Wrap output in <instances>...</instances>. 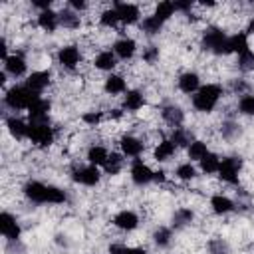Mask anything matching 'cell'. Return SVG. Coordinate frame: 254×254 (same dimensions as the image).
<instances>
[{"label": "cell", "instance_id": "cell-48", "mask_svg": "<svg viewBox=\"0 0 254 254\" xmlns=\"http://www.w3.org/2000/svg\"><path fill=\"white\" fill-rule=\"evenodd\" d=\"M165 179H167V177H165L163 171H155V173H153V181H157V183H165Z\"/></svg>", "mask_w": 254, "mask_h": 254}, {"label": "cell", "instance_id": "cell-4", "mask_svg": "<svg viewBox=\"0 0 254 254\" xmlns=\"http://www.w3.org/2000/svg\"><path fill=\"white\" fill-rule=\"evenodd\" d=\"M202 48L212 52V54H216V56L230 54V50H228V36L220 28H216V26L204 30V34H202Z\"/></svg>", "mask_w": 254, "mask_h": 254}, {"label": "cell", "instance_id": "cell-13", "mask_svg": "<svg viewBox=\"0 0 254 254\" xmlns=\"http://www.w3.org/2000/svg\"><path fill=\"white\" fill-rule=\"evenodd\" d=\"M26 69H28V64H26V60H24L20 54H12V56H8V58L4 60V71L10 73L12 77L24 75Z\"/></svg>", "mask_w": 254, "mask_h": 254}, {"label": "cell", "instance_id": "cell-47", "mask_svg": "<svg viewBox=\"0 0 254 254\" xmlns=\"http://www.w3.org/2000/svg\"><path fill=\"white\" fill-rule=\"evenodd\" d=\"M190 6H192L190 2H175V8H177V10H183V12H189Z\"/></svg>", "mask_w": 254, "mask_h": 254}, {"label": "cell", "instance_id": "cell-8", "mask_svg": "<svg viewBox=\"0 0 254 254\" xmlns=\"http://www.w3.org/2000/svg\"><path fill=\"white\" fill-rule=\"evenodd\" d=\"M113 10L117 12V18H119L121 24H135L141 18L139 6L137 4H131V2H115L113 4Z\"/></svg>", "mask_w": 254, "mask_h": 254}, {"label": "cell", "instance_id": "cell-17", "mask_svg": "<svg viewBox=\"0 0 254 254\" xmlns=\"http://www.w3.org/2000/svg\"><path fill=\"white\" fill-rule=\"evenodd\" d=\"M135 50H137V44L133 38H119L115 44H113V54L121 60H129L135 56Z\"/></svg>", "mask_w": 254, "mask_h": 254}, {"label": "cell", "instance_id": "cell-6", "mask_svg": "<svg viewBox=\"0 0 254 254\" xmlns=\"http://www.w3.org/2000/svg\"><path fill=\"white\" fill-rule=\"evenodd\" d=\"M240 167H242V161L238 157H224V159H220V167H218L220 181H224L228 185H236L238 183Z\"/></svg>", "mask_w": 254, "mask_h": 254}, {"label": "cell", "instance_id": "cell-5", "mask_svg": "<svg viewBox=\"0 0 254 254\" xmlns=\"http://www.w3.org/2000/svg\"><path fill=\"white\" fill-rule=\"evenodd\" d=\"M54 129L50 127V123H30V133H28V139L38 145V147H48L54 143Z\"/></svg>", "mask_w": 254, "mask_h": 254}, {"label": "cell", "instance_id": "cell-10", "mask_svg": "<svg viewBox=\"0 0 254 254\" xmlns=\"http://www.w3.org/2000/svg\"><path fill=\"white\" fill-rule=\"evenodd\" d=\"M153 173H155V171H151L149 165H145L141 159H135L133 165H131V173H129V175H131V181H133L135 185L143 187V185H147V183L153 181Z\"/></svg>", "mask_w": 254, "mask_h": 254}, {"label": "cell", "instance_id": "cell-41", "mask_svg": "<svg viewBox=\"0 0 254 254\" xmlns=\"http://www.w3.org/2000/svg\"><path fill=\"white\" fill-rule=\"evenodd\" d=\"M238 67L240 69H252L254 67V52L252 50H248V52L238 56Z\"/></svg>", "mask_w": 254, "mask_h": 254}, {"label": "cell", "instance_id": "cell-35", "mask_svg": "<svg viewBox=\"0 0 254 254\" xmlns=\"http://www.w3.org/2000/svg\"><path fill=\"white\" fill-rule=\"evenodd\" d=\"M175 177L179 181H192L196 177V169L190 165V163H181L177 169H175Z\"/></svg>", "mask_w": 254, "mask_h": 254}, {"label": "cell", "instance_id": "cell-14", "mask_svg": "<svg viewBox=\"0 0 254 254\" xmlns=\"http://www.w3.org/2000/svg\"><path fill=\"white\" fill-rule=\"evenodd\" d=\"M6 129H8V133L14 137V139H18V141H22V139H28V133H30V123H26V121H22L20 117H8L6 119Z\"/></svg>", "mask_w": 254, "mask_h": 254}, {"label": "cell", "instance_id": "cell-7", "mask_svg": "<svg viewBox=\"0 0 254 254\" xmlns=\"http://www.w3.org/2000/svg\"><path fill=\"white\" fill-rule=\"evenodd\" d=\"M71 179L75 183L83 185V187H95L99 183V179H101V173H99V169L95 165H85V167L75 169L73 175H71Z\"/></svg>", "mask_w": 254, "mask_h": 254}, {"label": "cell", "instance_id": "cell-15", "mask_svg": "<svg viewBox=\"0 0 254 254\" xmlns=\"http://www.w3.org/2000/svg\"><path fill=\"white\" fill-rule=\"evenodd\" d=\"M48 111H50V101L40 97L30 109H28V117L30 123H46L48 121Z\"/></svg>", "mask_w": 254, "mask_h": 254}, {"label": "cell", "instance_id": "cell-40", "mask_svg": "<svg viewBox=\"0 0 254 254\" xmlns=\"http://www.w3.org/2000/svg\"><path fill=\"white\" fill-rule=\"evenodd\" d=\"M192 218H194V212H192L190 208H179V210L175 212V216H173L175 224H179V226H183V224H189Z\"/></svg>", "mask_w": 254, "mask_h": 254}, {"label": "cell", "instance_id": "cell-1", "mask_svg": "<svg viewBox=\"0 0 254 254\" xmlns=\"http://www.w3.org/2000/svg\"><path fill=\"white\" fill-rule=\"evenodd\" d=\"M24 194L38 204H62L65 202V192L60 187L54 185H44L40 181H30L24 185Z\"/></svg>", "mask_w": 254, "mask_h": 254}, {"label": "cell", "instance_id": "cell-49", "mask_svg": "<svg viewBox=\"0 0 254 254\" xmlns=\"http://www.w3.org/2000/svg\"><path fill=\"white\" fill-rule=\"evenodd\" d=\"M125 254H147L143 248H125Z\"/></svg>", "mask_w": 254, "mask_h": 254}, {"label": "cell", "instance_id": "cell-29", "mask_svg": "<svg viewBox=\"0 0 254 254\" xmlns=\"http://www.w3.org/2000/svg\"><path fill=\"white\" fill-rule=\"evenodd\" d=\"M198 163H200V171H202V173L212 175V173H218L220 157H218V155H214V153H206Z\"/></svg>", "mask_w": 254, "mask_h": 254}, {"label": "cell", "instance_id": "cell-3", "mask_svg": "<svg viewBox=\"0 0 254 254\" xmlns=\"http://www.w3.org/2000/svg\"><path fill=\"white\" fill-rule=\"evenodd\" d=\"M40 99V93L32 91L26 83L24 85H12L6 95H4V103L10 107V109H30L36 101Z\"/></svg>", "mask_w": 254, "mask_h": 254}, {"label": "cell", "instance_id": "cell-22", "mask_svg": "<svg viewBox=\"0 0 254 254\" xmlns=\"http://www.w3.org/2000/svg\"><path fill=\"white\" fill-rule=\"evenodd\" d=\"M93 65L101 71H111L117 65V56L111 50H103L93 58Z\"/></svg>", "mask_w": 254, "mask_h": 254}, {"label": "cell", "instance_id": "cell-45", "mask_svg": "<svg viewBox=\"0 0 254 254\" xmlns=\"http://www.w3.org/2000/svg\"><path fill=\"white\" fill-rule=\"evenodd\" d=\"M125 248L127 246H123V244H111L109 246V254H125Z\"/></svg>", "mask_w": 254, "mask_h": 254}, {"label": "cell", "instance_id": "cell-37", "mask_svg": "<svg viewBox=\"0 0 254 254\" xmlns=\"http://www.w3.org/2000/svg\"><path fill=\"white\" fill-rule=\"evenodd\" d=\"M238 111L242 115H254V95L252 93H244L238 99Z\"/></svg>", "mask_w": 254, "mask_h": 254}, {"label": "cell", "instance_id": "cell-26", "mask_svg": "<svg viewBox=\"0 0 254 254\" xmlns=\"http://www.w3.org/2000/svg\"><path fill=\"white\" fill-rule=\"evenodd\" d=\"M109 159V151L101 145H91L87 149V163L89 165H95V167H103Z\"/></svg>", "mask_w": 254, "mask_h": 254}, {"label": "cell", "instance_id": "cell-39", "mask_svg": "<svg viewBox=\"0 0 254 254\" xmlns=\"http://www.w3.org/2000/svg\"><path fill=\"white\" fill-rule=\"evenodd\" d=\"M99 24L101 26H105V28H115L117 24H119V18H117V12L113 10V8H109V10H105L101 16H99Z\"/></svg>", "mask_w": 254, "mask_h": 254}, {"label": "cell", "instance_id": "cell-23", "mask_svg": "<svg viewBox=\"0 0 254 254\" xmlns=\"http://www.w3.org/2000/svg\"><path fill=\"white\" fill-rule=\"evenodd\" d=\"M228 50L230 54H244L250 50V44H248V36L244 32H236L232 36H228Z\"/></svg>", "mask_w": 254, "mask_h": 254}, {"label": "cell", "instance_id": "cell-50", "mask_svg": "<svg viewBox=\"0 0 254 254\" xmlns=\"http://www.w3.org/2000/svg\"><path fill=\"white\" fill-rule=\"evenodd\" d=\"M246 32H248V34H252V36H254V16H252V18H250V20H248V26H246Z\"/></svg>", "mask_w": 254, "mask_h": 254}, {"label": "cell", "instance_id": "cell-30", "mask_svg": "<svg viewBox=\"0 0 254 254\" xmlns=\"http://www.w3.org/2000/svg\"><path fill=\"white\" fill-rule=\"evenodd\" d=\"M177 12V8H175V2H169V0H165V2H159L157 4V8H155V18H159L163 24L173 16Z\"/></svg>", "mask_w": 254, "mask_h": 254}, {"label": "cell", "instance_id": "cell-19", "mask_svg": "<svg viewBox=\"0 0 254 254\" xmlns=\"http://www.w3.org/2000/svg\"><path fill=\"white\" fill-rule=\"evenodd\" d=\"M50 71H32L30 75H28V79H26V85L32 89V91H36V93H42L48 85H50Z\"/></svg>", "mask_w": 254, "mask_h": 254}, {"label": "cell", "instance_id": "cell-2", "mask_svg": "<svg viewBox=\"0 0 254 254\" xmlns=\"http://www.w3.org/2000/svg\"><path fill=\"white\" fill-rule=\"evenodd\" d=\"M222 97V87L218 83H206L200 85V89L192 95V107L200 113H210Z\"/></svg>", "mask_w": 254, "mask_h": 254}, {"label": "cell", "instance_id": "cell-20", "mask_svg": "<svg viewBox=\"0 0 254 254\" xmlns=\"http://www.w3.org/2000/svg\"><path fill=\"white\" fill-rule=\"evenodd\" d=\"M103 89H105V93H109V95H119V93H125V91H127V81H125L123 75L111 73V75L105 77Z\"/></svg>", "mask_w": 254, "mask_h": 254}, {"label": "cell", "instance_id": "cell-51", "mask_svg": "<svg viewBox=\"0 0 254 254\" xmlns=\"http://www.w3.org/2000/svg\"><path fill=\"white\" fill-rule=\"evenodd\" d=\"M111 117L119 119V117H121V109H113V111H111Z\"/></svg>", "mask_w": 254, "mask_h": 254}, {"label": "cell", "instance_id": "cell-25", "mask_svg": "<svg viewBox=\"0 0 254 254\" xmlns=\"http://www.w3.org/2000/svg\"><path fill=\"white\" fill-rule=\"evenodd\" d=\"M161 115H163V119L169 125H173V129L175 127H181L183 121H185V113H183V109L179 105H167V107H163Z\"/></svg>", "mask_w": 254, "mask_h": 254}, {"label": "cell", "instance_id": "cell-38", "mask_svg": "<svg viewBox=\"0 0 254 254\" xmlns=\"http://www.w3.org/2000/svg\"><path fill=\"white\" fill-rule=\"evenodd\" d=\"M171 238H173V234H171V230L165 228V226H161V228H157V230L153 232V240H155L157 246H169V244H171Z\"/></svg>", "mask_w": 254, "mask_h": 254}, {"label": "cell", "instance_id": "cell-16", "mask_svg": "<svg viewBox=\"0 0 254 254\" xmlns=\"http://www.w3.org/2000/svg\"><path fill=\"white\" fill-rule=\"evenodd\" d=\"M113 224L119 230H135L139 226V216L133 210H121L113 216Z\"/></svg>", "mask_w": 254, "mask_h": 254}, {"label": "cell", "instance_id": "cell-21", "mask_svg": "<svg viewBox=\"0 0 254 254\" xmlns=\"http://www.w3.org/2000/svg\"><path fill=\"white\" fill-rule=\"evenodd\" d=\"M38 26H40L44 32H56L58 26H60V14L54 12V10L40 12V14H38Z\"/></svg>", "mask_w": 254, "mask_h": 254}, {"label": "cell", "instance_id": "cell-43", "mask_svg": "<svg viewBox=\"0 0 254 254\" xmlns=\"http://www.w3.org/2000/svg\"><path fill=\"white\" fill-rule=\"evenodd\" d=\"M157 58H159V50H157L155 46H149V48L143 52V60H145L147 64H153Z\"/></svg>", "mask_w": 254, "mask_h": 254}, {"label": "cell", "instance_id": "cell-18", "mask_svg": "<svg viewBox=\"0 0 254 254\" xmlns=\"http://www.w3.org/2000/svg\"><path fill=\"white\" fill-rule=\"evenodd\" d=\"M121 153L125 155V157H139L141 153H143V141L141 139H137V137H133V135H125V137H121Z\"/></svg>", "mask_w": 254, "mask_h": 254}, {"label": "cell", "instance_id": "cell-36", "mask_svg": "<svg viewBox=\"0 0 254 254\" xmlns=\"http://www.w3.org/2000/svg\"><path fill=\"white\" fill-rule=\"evenodd\" d=\"M171 141H173L177 147H189V145H190V135H189L187 129L175 127V129H173V135H171Z\"/></svg>", "mask_w": 254, "mask_h": 254}, {"label": "cell", "instance_id": "cell-9", "mask_svg": "<svg viewBox=\"0 0 254 254\" xmlns=\"http://www.w3.org/2000/svg\"><path fill=\"white\" fill-rule=\"evenodd\" d=\"M58 62L65 69H75L79 65V62H81V54H79L77 46H64V48H60Z\"/></svg>", "mask_w": 254, "mask_h": 254}, {"label": "cell", "instance_id": "cell-42", "mask_svg": "<svg viewBox=\"0 0 254 254\" xmlns=\"http://www.w3.org/2000/svg\"><path fill=\"white\" fill-rule=\"evenodd\" d=\"M101 117H103L101 111H85V113L81 115V121L87 123V125H97V123L101 121Z\"/></svg>", "mask_w": 254, "mask_h": 254}, {"label": "cell", "instance_id": "cell-46", "mask_svg": "<svg viewBox=\"0 0 254 254\" xmlns=\"http://www.w3.org/2000/svg\"><path fill=\"white\" fill-rule=\"evenodd\" d=\"M232 131H238V127H236L234 123H228V125H224L222 135H224V137H230V135H232Z\"/></svg>", "mask_w": 254, "mask_h": 254}, {"label": "cell", "instance_id": "cell-33", "mask_svg": "<svg viewBox=\"0 0 254 254\" xmlns=\"http://www.w3.org/2000/svg\"><path fill=\"white\" fill-rule=\"evenodd\" d=\"M60 26L69 28V30H75V28H79V16L71 8H67V10L60 12Z\"/></svg>", "mask_w": 254, "mask_h": 254}, {"label": "cell", "instance_id": "cell-44", "mask_svg": "<svg viewBox=\"0 0 254 254\" xmlns=\"http://www.w3.org/2000/svg\"><path fill=\"white\" fill-rule=\"evenodd\" d=\"M85 6H87V4H85L83 0H71V2H69V8H71L73 12H79V10H85Z\"/></svg>", "mask_w": 254, "mask_h": 254}, {"label": "cell", "instance_id": "cell-32", "mask_svg": "<svg viewBox=\"0 0 254 254\" xmlns=\"http://www.w3.org/2000/svg\"><path fill=\"white\" fill-rule=\"evenodd\" d=\"M123 153H109V159H107V163L103 165V169H105V173L107 175H117L119 171H121V167H123Z\"/></svg>", "mask_w": 254, "mask_h": 254}, {"label": "cell", "instance_id": "cell-27", "mask_svg": "<svg viewBox=\"0 0 254 254\" xmlns=\"http://www.w3.org/2000/svg\"><path fill=\"white\" fill-rule=\"evenodd\" d=\"M143 105H145V97H143L141 91H137V89H129V91H125L123 107H125L127 111H139Z\"/></svg>", "mask_w": 254, "mask_h": 254}, {"label": "cell", "instance_id": "cell-12", "mask_svg": "<svg viewBox=\"0 0 254 254\" xmlns=\"http://www.w3.org/2000/svg\"><path fill=\"white\" fill-rule=\"evenodd\" d=\"M177 83H179V89L183 93H187V95H194L200 89V77H198L196 71H185V73H181L179 79H177Z\"/></svg>", "mask_w": 254, "mask_h": 254}, {"label": "cell", "instance_id": "cell-24", "mask_svg": "<svg viewBox=\"0 0 254 254\" xmlns=\"http://www.w3.org/2000/svg\"><path fill=\"white\" fill-rule=\"evenodd\" d=\"M175 149H177V145H175L171 139H163V141L157 143V147H155V151H153V157H155V161L165 163V161H169V159L175 155Z\"/></svg>", "mask_w": 254, "mask_h": 254}, {"label": "cell", "instance_id": "cell-11", "mask_svg": "<svg viewBox=\"0 0 254 254\" xmlns=\"http://www.w3.org/2000/svg\"><path fill=\"white\" fill-rule=\"evenodd\" d=\"M0 232L8 240H18L20 238L22 230H20V224H18L14 214H10V212H2L0 214Z\"/></svg>", "mask_w": 254, "mask_h": 254}, {"label": "cell", "instance_id": "cell-34", "mask_svg": "<svg viewBox=\"0 0 254 254\" xmlns=\"http://www.w3.org/2000/svg\"><path fill=\"white\" fill-rule=\"evenodd\" d=\"M161 28H163V22H161L159 18H155V16H147V18H143V22H141V30H143L145 34H149V36L159 34Z\"/></svg>", "mask_w": 254, "mask_h": 254}, {"label": "cell", "instance_id": "cell-28", "mask_svg": "<svg viewBox=\"0 0 254 254\" xmlns=\"http://www.w3.org/2000/svg\"><path fill=\"white\" fill-rule=\"evenodd\" d=\"M210 206H212V210L216 214H228V212L234 210V202L224 194H214L210 198Z\"/></svg>", "mask_w": 254, "mask_h": 254}, {"label": "cell", "instance_id": "cell-31", "mask_svg": "<svg viewBox=\"0 0 254 254\" xmlns=\"http://www.w3.org/2000/svg\"><path fill=\"white\" fill-rule=\"evenodd\" d=\"M187 153H189L190 161H200L208 153V147L204 141H190V145L187 147Z\"/></svg>", "mask_w": 254, "mask_h": 254}]
</instances>
